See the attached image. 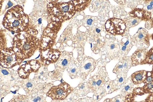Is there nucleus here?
Listing matches in <instances>:
<instances>
[{
  "label": "nucleus",
  "mask_w": 153,
  "mask_h": 102,
  "mask_svg": "<svg viewBox=\"0 0 153 102\" xmlns=\"http://www.w3.org/2000/svg\"><path fill=\"white\" fill-rule=\"evenodd\" d=\"M38 31L31 26L16 35L11 47L17 55L24 60L30 58L40 48Z\"/></svg>",
  "instance_id": "obj_1"
},
{
  "label": "nucleus",
  "mask_w": 153,
  "mask_h": 102,
  "mask_svg": "<svg viewBox=\"0 0 153 102\" xmlns=\"http://www.w3.org/2000/svg\"><path fill=\"white\" fill-rule=\"evenodd\" d=\"M3 27L13 34L29 28L30 25L29 16L24 12L22 6L16 5L7 10L2 22Z\"/></svg>",
  "instance_id": "obj_2"
},
{
  "label": "nucleus",
  "mask_w": 153,
  "mask_h": 102,
  "mask_svg": "<svg viewBox=\"0 0 153 102\" xmlns=\"http://www.w3.org/2000/svg\"><path fill=\"white\" fill-rule=\"evenodd\" d=\"M47 5L48 17L51 22L62 23L69 20L75 14L76 10L72 1L57 2L52 0Z\"/></svg>",
  "instance_id": "obj_3"
},
{
  "label": "nucleus",
  "mask_w": 153,
  "mask_h": 102,
  "mask_svg": "<svg viewBox=\"0 0 153 102\" xmlns=\"http://www.w3.org/2000/svg\"><path fill=\"white\" fill-rule=\"evenodd\" d=\"M62 23L51 22L42 31L39 39V50L53 48L56 44L57 34L60 30Z\"/></svg>",
  "instance_id": "obj_4"
},
{
  "label": "nucleus",
  "mask_w": 153,
  "mask_h": 102,
  "mask_svg": "<svg viewBox=\"0 0 153 102\" xmlns=\"http://www.w3.org/2000/svg\"><path fill=\"white\" fill-rule=\"evenodd\" d=\"M24 60L17 55L12 47L0 50V64L2 67L12 68L20 65Z\"/></svg>",
  "instance_id": "obj_5"
},
{
  "label": "nucleus",
  "mask_w": 153,
  "mask_h": 102,
  "mask_svg": "<svg viewBox=\"0 0 153 102\" xmlns=\"http://www.w3.org/2000/svg\"><path fill=\"white\" fill-rule=\"evenodd\" d=\"M72 90L69 84L66 82H63L57 86L52 87L46 93V95L53 100L62 101L67 97Z\"/></svg>",
  "instance_id": "obj_6"
},
{
  "label": "nucleus",
  "mask_w": 153,
  "mask_h": 102,
  "mask_svg": "<svg viewBox=\"0 0 153 102\" xmlns=\"http://www.w3.org/2000/svg\"><path fill=\"white\" fill-rule=\"evenodd\" d=\"M39 51L42 65L45 66L56 63L62 54L59 50L53 48L40 50Z\"/></svg>",
  "instance_id": "obj_7"
},
{
  "label": "nucleus",
  "mask_w": 153,
  "mask_h": 102,
  "mask_svg": "<svg viewBox=\"0 0 153 102\" xmlns=\"http://www.w3.org/2000/svg\"><path fill=\"white\" fill-rule=\"evenodd\" d=\"M41 66L40 61L37 59L32 60L26 61L25 63L21 65L17 72L20 77L23 79H27L31 73L37 72Z\"/></svg>",
  "instance_id": "obj_8"
},
{
  "label": "nucleus",
  "mask_w": 153,
  "mask_h": 102,
  "mask_svg": "<svg viewBox=\"0 0 153 102\" xmlns=\"http://www.w3.org/2000/svg\"><path fill=\"white\" fill-rule=\"evenodd\" d=\"M105 26L107 31L114 35L123 34L126 27L124 21L115 18L109 19L106 22Z\"/></svg>",
  "instance_id": "obj_9"
},
{
  "label": "nucleus",
  "mask_w": 153,
  "mask_h": 102,
  "mask_svg": "<svg viewBox=\"0 0 153 102\" xmlns=\"http://www.w3.org/2000/svg\"><path fill=\"white\" fill-rule=\"evenodd\" d=\"M151 36L144 28L139 29L132 36L133 45L140 48L147 49L150 45L149 41Z\"/></svg>",
  "instance_id": "obj_10"
},
{
  "label": "nucleus",
  "mask_w": 153,
  "mask_h": 102,
  "mask_svg": "<svg viewBox=\"0 0 153 102\" xmlns=\"http://www.w3.org/2000/svg\"><path fill=\"white\" fill-rule=\"evenodd\" d=\"M130 16L146 22L152 18L151 13L143 8H135L129 12Z\"/></svg>",
  "instance_id": "obj_11"
},
{
  "label": "nucleus",
  "mask_w": 153,
  "mask_h": 102,
  "mask_svg": "<svg viewBox=\"0 0 153 102\" xmlns=\"http://www.w3.org/2000/svg\"><path fill=\"white\" fill-rule=\"evenodd\" d=\"M147 51V49L145 48L136 50L131 56L132 66L141 64L146 58Z\"/></svg>",
  "instance_id": "obj_12"
},
{
  "label": "nucleus",
  "mask_w": 153,
  "mask_h": 102,
  "mask_svg": "<svg viewBox=\"0 0 153 102\" xmlns=\"http://www.w3.org/2000/svg\"><path fill=\"white\" fill-rule=\"evenodd\" d=\"M71 57L70 54L67 52L62 53L55 66L56 70L60 71H63L69 64Z\"/></svg>",
  "instance_id": "obj_13"
},
{
  "label": "nucleus",
  "mask_w": 153,
  "mask_h": 102,
  "mask_svg": "<svg viewBox=\"0 0 153 102\" xmlns=\"http://www.w3.org/2000/svg\"><path fill=\"white\" fill-rule=\"evenodd\" d=\"M95 66L94 61L90 57L85 58L81 63L80 72L83 76H86L91 73Z\"/></svg>",
  "instance_id": "obj_14"
},
{
  "label": "nucleus",
  "mask_w": 153,
  "mask_h": 102,
  "mask_svg": "<svg viewBox=\"0 0 153 102\" xmlns=\"http://www.w3.org/2000/svg\"><path fill=\"white\" fill-rule=\"evenodd\" d=\"M147 71L141 70L133 73L131 76V80L133 83L137 85L143 83L146 77Z\"/></svg>",
  "instance_id": "obj_15"
},
{
  "label": "nucleus",
  "mask_w": 153,
  "mask_h": 102,
  "mask_svg": "<svg viewBox=\"0 0 153 102\" xmlns=\"http://www.w3.org/2000/svg\"><path fill=\"white\" fill-rule=\"evenodd\" d=\"M143 87L145 94L153 93V74L152 71H147L146 78Z\"/></svg>",
  "instance_id": "obj_16"
},
{
  "label": "nucleus",
  "mask_w": 153,
  "mask_h": 102,
  "mask_svg": "<svg viewBox=\"0 0 153 102\" xmlns=\"http://www.w3.org/2000/svg\"><path fill=\"white\" fill-rule=\"evenodd\" d=\"M91 1L88 0L72 1L75 10L78 12L83 10L86 8L88 6Z\"/></svg>",
  "instance_id": "obj_17"
},
{
  "label": "nucleus",
  "mask_w": 153,
  "mask_h": 102,
  "mask_svg": "<svg viewBox=\"0 0 153 102\" xmlns=\"http://www.w3.org/2000/svg\"><path fill=\"white\" fill-rule=\"evenodd\" d=\"M153 65V47L148 51L146 58L141 65Z\"/></svg>",
  "instance_id": "obj_18"
},
{
  "label": "nucleus",
  "mask_w": 153,
  "mask_h": 102,
  "mask_svg": "<svg viewBox=\"0 0 153 102\" xmlns=\"http://www.w3.org/2000/svg\"><path fill=\"white\" fill-rule=\"evenodd\" d=\"M8 102H29V101L27 96L19 95L14 96Z\"/></svg>",
  "instance_id": "obj_19"
},
{
  "label": "nucleus",
  "mask_w": 153,
  "mask_h": 102,
  "mask_svg": "<svg viewBox=\"0 0 153 102\" xmlns=\"http://www.w3.org/2000/svg\"><path fill=\"white\" fill-rule=\"evenodd\" d=\"M5 30L4 29H1L0 31V50L7 47Z\"/></svg>",
  "instance_id": "obj_20"
},
{
  "label": "nucleus",
  "mask_w": 153,
  "mask_h": 102,
  "mask_svg": "<svg viewBox=\"0 0 153 102\" xmlns=\"http://www.w3.org/2000/svg\"><path fill=\"white\" fill-rule=\"evenodd\" d=\"M137 96L132 93L128 94L126 95L124 102H145V100L140 101L137 100Z\"/></svg>",
  "instance_id": "obj_21"
},
{
  "label": "nucleus",
  "mask_w": 153,
  "mask_h": 102,
  "mask_svg": "<svg viewBox=\"0 0 153 102\" xmlns=\"http://www.w3.org/2000/svg\"><path fill=\"white\" fill-rule=\"evenodd\" d=\"M142 21L138 19L130 16L127 21V24L130 27H134L138 25Z\"/></svg>",
  "instance_id": "obj_22"
},
{
  "label": "nucleus",
  "mask_w": 153,
  "mask_h": 102,
  "mask_svg": "<svg viewBox=\"0 0 153 102\" xmlns=\"http://www.w3.org/2000/svg\"><path fill=\"white\" fill-rule=\"evenodd\" d=\"M143 9L150 12H153V0H145Z\"/></svg>",
  "instance_id": "obj_23"
},
{
  "label": "nucleus",
  "mask_w": 153,
  "mask_h": 102,
  "mask_svg": "<svg viewBox=\"0 0 153 102\" xmlns=\"http://www.w3.org/2000/svg\"><path fill=\"white\" fill-rule=\"evenodd\" d=\"M94 79L96 82L97 89L101 87L105 82V78L100 75H97Z\"/></svg>",
  "instance_id": "obj_24"
},
{
  "label": "nucleus",
  "mask_w": 153,
  "mask_h": 102,
  "mask_svg": "<svg viewBox=\"0 0 153 102\" xmlns=\"http://www.w3.org/2000/svg\"><path fill=\"white\" fill-rule=\"evenodd\" d=\"M29 102H44V98L41 95H34L29 98Z\"/></svg>",
  "instance_id": "obj_25"
},
{
  "label": "nucleus",
  "mask_w": 153,
  "mask_h": 102,
  "mask_svg": "<svg viewBox=\"0 0 153 102\" xmlns=\"http://www.w3.org/2000/svg\"><path fill=\"white\" fill-rule=\"evenodd\" d=\"M132 93L135 95L141 96L145 94L143 87H136L134 89Z\"/></svg>",
  "instance_id": "obj_26"
},
{
  "label": "nucleus",
  "mask_w": 153,
  "mask_h": 102,
  "mask_svg": "<svg viewBox=\"0 0 153 102\" xmlns=\"http://www.w3.org/2000/svg\"><path fill=\"white\" fill-rule=\"evenodd\" d=\"M88 86L89 89L93 91H95L97 89L96 82L94 79L88 81Z\"/></svg>",
  "instance_id": "obj_27"
},
{
  "label": "nucleus",
  "mask_w": 153,
  "mask_h": 102,
  "mask_svg": "<svg viewBox=\"0 0 153 102\" xmlns=\"http://www.w3.org/2000/svg\"><path fill=\"white\" fill-rule=\"evenodd\" d=\"M145 27L149 30L153 27V18H152L150 20L146 22Z\"/></svg>",
  "instance_id": "obj_28"
},
{
  "label": "nucleus",
  "mask_w": 153,
  "mask_h": 102,
  "mask_svg": "<svg viewBox=\"0 0 153 102\" xmlns=\"http://www.w3.org/2000/svg\"><path fill=\"white\" fill-rule=\"evenodd\" d=\"M145 102H153V93L149 94L145 99Z\"/></svg>",
  "instance_id": "obj_29"
},
{
  "label": "nucleus",
  "mask_w": 153,
  "mask_h": 102,
  "mask_svg": "<svg viewBox=\"0 0 153 102\" xmlns=\"http://www.w3.org/2000/svg\"><path fill=\"white\" fill-rule=\"evenodd\" d=\"M76 69L75 68L72 69L71 71V74L72 75H75L76 74Z\"/></svg>",
  "instance_id": "obj_30"
},
{
  "label": "nucleus",
  "mask_w": 153,
  "mask_h": 102,
  "mask_svg": "<svg viewBox=\"0 0 153 102\" xmlns=\"http://www.w3.org/2000/svg\"><path fill=\"white\" fill-rule=\"evenodd\" d=\"M2 73L4 75H7L9 74L8 72L6 70L2 69L1 70Z\"/></svg>",
  "instance_id": "obj_31"
},
{
  "label": "nucleus",
  "mask_w": 153,
  "mask_h": 102,
  "mask_svg": "<svg viewBox=\"0 0 153 102\" xmlns=\"http://www.w3.org/2000/svg\"><path fill=\"white\" fill-rule=\"evenodd\" d=\"M79 88L81 89H83L85 87V84L83 83H81L79 85Z\"/></svg>",
  "instance_id": "obj_32"
},
{
  "label": "nucleus",
  "mask_w": 153,
  "mask_h": 102,
  "mask_svg": "<svg viewBox=\"0 0 153 102\" xmlns=\"http://www.w3.org/2000/svg\"><path fill=\"white\" fill-rule=\"evenodd\" d=\"M92 21L93 20L92 19H89L87 20V23L88 25H90L91 24Z\"/></svg>",
  "instance_id": "obj_33"
},
{
  "label": "nucleus",
  "mask_w": 153,
  "mask_h": 102,
  "mask_svg": "<svg viewBox=\"0 0 153 102\" xmlns=\"http://www.w3.org/2000/svg\"><path fill=\"white\" fill-rule=\"evenodd\" d=\"M7 5L8 6V7L7 8H8L12 7L13 5V4L12 2L10 1H9L7 4Z\"/></svg>",
  "instance_id": "obj_34"
},
{
  "label": "nucleus",
  "mask_w": 153,
  "mask_h": 102,
  "mask_svg": "<svg viewBox=\"0 0 153 102\" xmlns=\"http://www.w3.org/2000/svg\"><path fill=\"white\" fill-rule=\"evenodd\" d=\"M32 86V83L30 82H28L27 83L26 85V86L27 88H29L30 87H31Z\"/></svg>",
  "instance_id": "obj_35"
},
{
  "label": "nucleus",
  "mask_w": 153,
  "mask_h": 102,
  "mask_svg": "<svg viewBox=\"0 0 153 102\" xmlns=\"http://www.w3.org/2000/svg\"><path fill=\"white\" fill-rule=\"evenodd\" d=\"M124 80L123 78V77H121L119 79L118 81L120 83H122Z\"/></svg>",
  "instance_id": "obj_36"
},
{
  "label": "nucleus",
  "mask_w": 153,
  "mask_h": 102,
  "mask_svg": "<svg viewBox=\"0 0 153 102\" xmlns=\"http://www.w3.org/2000/svg\"><path fill=\"white\" fill-rule=\"evenodd\" d=\"M51 102H63L62 100H53Z\"/></svg>",
  "instance_id": "obj_37"
},
{
  "label": "nucleus",
  "mask_w": 153,
  "mask_h": 102,
  "mask_svg": "<svg viewBox=\"0 0 153 102\" xmlns=\"http://www.w3.org/2000/svg\"><path fill=\"white\" fill-rule=\"evenodd\" d=\"M115 46L114 44H112L111 45L110 48L111 49H113L115 48Z\"/></svg>",
  "instance_id": "obj_38"
},
{
  "label": "nucleus",
  "mask_w": 153,
  "mask_h": 102,
  "mask_svg": "<svg viewBox=\"0 0 153 102\" xmlns=\"http://www.w3.org/2000/svg\"><path fill=\"white\" fill-rule=\"evenodd\" d=\"M42 18H39L38 20V23L40 24L42 23Z\"/></svg>",
  "instance_id": "obj_39"
},
{
  "label": "nucleus",
  "mask_w": 153,
  "mask_h": 102,
  "mask_svg": "<svg viewBox=\"0 0 153 102\" xmlns=\"http://www.w3.org/2000/svg\"><path fill=\"white\" fill-rule=\"evenodd\" d=\"M96 31L97 33H100V30L98 28H97L96 29Z\"/></svg>",
  "instance_id": "obj_40"
},
{
  "label": "nucleus",
  "mask_w": 153,
  "mask_h": 102,
  "mask_svg": "<svg viewBox=\"0 0 153 102\" xmlns=\"http://www.w3.org/2000/svg\"><path fill=\"white\" fill-rule=\"evenodd\" d=\"M151 38L153 40V33L151 35Z\"/></svg>",
  "instance_id": "obj_41"
},
{
  "label": "nucleus",
  "mask_w": 153,
  "mask_h": 102,
  "mask_svg": "<svg viewBox=\"0 0 153 102\" xmlns=\"http://www.w3.org/2000/svg\"><path fill=\"white\" fill-rule=\"evenodd\" d=\"M152 72V73L153 74V65L152 66V70L151 71Z\"/></svg>",
  "instance_id": "obj_42"
},
{
  "label": "nucleus",
  "mask_w": 153,
  "mask_h": 102,
  "mask_svg": "<svg viewBox=\"0 0 153 102\" xmlns=\"http://www.w3.org/2000/svg\"><path fill=\"white\" fill-rule=\"evenodd\" d=\"M90 44L91 45V48L92 47V43H90Z\"/></svg>",
  "instance_id": "obj_43"
},
{
  "label": "nucleus",
  "mask_w": 153,
  "mask_h": 102,
  "mask_svg": "<svg viewBox=\"0 0 153 102\" xmlns=\"http://www.w3.org/2000/svg\"><path fill=\"white\" fill-rule=\"evenodd\" d=\"M99 96V95L97 96V100L98 99Z\"/></svg>",
  "instance_id": "obj_44"
},
{
  "label": "nucleus",
  "mask_w": 153,
  "mask_h": 102,
  "mask_svg": "<svg viewBox=\"0 0 153 102\" xmlns=\"http://www.w3.org/2000/svg\"></svg>",
  "instance_id": "obj_45"
}]
</instances>
